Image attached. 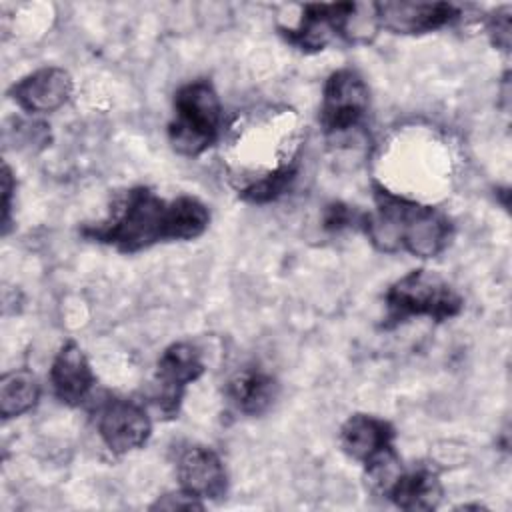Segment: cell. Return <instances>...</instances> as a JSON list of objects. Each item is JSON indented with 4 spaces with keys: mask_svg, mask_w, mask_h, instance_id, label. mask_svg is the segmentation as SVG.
Here are the masks:
<instances>
[{
    "mask_svg": "<svg viewBox=\"0 0 512 512\" xmlns=\"http://www.w3.org/2000/svg\"><path fill=\"white\" fill-rule=\"evenodd\" d=\"M208 224L210 210L196 196L166 200L148 186H134L122 194L110 218L82 228V234L122 254H136L158 242L194 240Z\"/></svg>",
    "mask_w": 512,
    "mask_h": 512,
    "instance_id": "cell-1",
    "label": "cell"
},
{
    "mask_svg": "<svg viewBox=\"0 0 512 512\" xmlns=\"http://www.w3.org/2000/svg\"><path fill=\"white\" fill-rule=\"evenodd\" d=\"M360 228L378 250H404L416 258L438 256L452 238V222L444 212L384 188H376L374 210L362 212Z\"/></svg>",
    "mask_w": 512,
    "mask_h": 512,
    "instance_id": "cell-2",
    "label": "cell"
},
{
    "mask_svg": "<svg viewBox=\"0 0 512 512\" xmlns=\"http://www.w3.org/2000/svg\"><path fill=\"white\" fill-rule=\"evenodd\" d=\"M222 120V104L212 82H186L174 94L168 140L178 154L200 156L218 142Z\"/></svg>",
    "mask_w": 512,
    "mask_h": 512,
    "instance_id": "cell-3",
    "label": "cell"
},
{
    "mask_svg": "<svg viewBox=\"0 0 512 512\" xmlns=\"http://www.w3.org/2000/svg\"><path fill=\"white\" fill-rule=\"evenodd\" d=\"M384 304L386 320L390 324H398L414 316L444 322L458 316L464 308L462 296L442 276L424 268L410 270L390 284Z\"/></svg>",
    "mask_w": 512,
    "mask_h": 512,
    "instance_id": "cell-4",
    "label": "cell"
},
{
    "mask_svg": "<svg viewBox=\"0 0 512 512\" xmlns=\"http://www.w3.org/2000/svg\"><path fill=\"white\" fill-rule=\"evenodd\" d=\"M370 108V90L354 68L334 70L322 90L320 124L326 134H346L362 124Z\"/></svg>",
    "mask_w": 512,
    "mask_h": 512,
    "instance_id": "cell-5",
    "label": "cell"
},
{
    "mask_svg": "<svg viewBox=\"0 0 512 512\" xmlns=\"http://www.w3.org/2000/svg\"><path fill=\"white\" fill-rule=\"evenodd\" d=\"M96 432L112 454L124 456L148 442L152 420L136 400L110 396L96 408Z\"/></svg>",
    "mask_w": 512,
    "mask_h": 512,
    "instance_id": "cell-6",
    "label": "cell"
},
{
    "mask_svg": "<svg viewBox=\"0 0 512 512\" xmlns=\"http://www.w3.org/2000/svg\"><path fill=\"white\" fill-rule=\"evenodd\" d=\"M206 366L200 350L190 342L170 344L156 364V404L162 414L174 416L180 408L182 396L190 384H194Z\"/></svg>",
    "mask_w": 512,
    "mask_h": 512,
    "instance_id": "cell-7",
    "label": "cell"
},
{
    "mask_svg": "<svg viewBox=\"0 0 512 512\" xmlns=\"http://www.w3.org/2000/svg\"><path fill=\"white\" fill-rule=\"evenodd\" d=\"M374 16L378 28L392 34H426L458 20L460 8L450 2H376Z\"/></svg>",
    "mask_w": 512,
    "mask_h": 512,
    "instance_id": "cell-8",
    "label": "cell"
},
{
    "mask_svg": "<svg viewBox=\"0 0 512 512\" xmlns=\"http://www.w3.org/2000/svg\"><path fill=\"white\" fill-rule=\"evenodd\" d=\"M180 490L204 500H220L228 490V472L222 458L208 446L190 444L176 460Z\"/></svg>",
    "mask_w": 512,
    "mask_h": 512,
    "instance_id": "cell-9",
    "label": "cell"
},
{
    "mask_svg": "<svg viewBox=\"0 0 512 512\" xmlns=\"http://www.w3.org/2000/svg\"><path fill=\"white\" fill-rule=\"evenodd\" d=\"M74 80L58 66L38 68L10 88V98L28 114H50L62 108L72 96Z\"/></svg>",
    "mask_w": 512,
    "mask_h": 512,
    "instance_id": "cell-10",
    "label": "cell"
},
{
    "mask_svg": "<svg viewBox=\"0 0 512 512\" xmlns=\"http://www.w3.org/2000/svg\"><path fill=\"white\" fill-rule=\"evenodd\" d=\"M96 384L94 370L84 350L68 340L56 352L50 366V386L54 396L66 406H80Z\"/></svg>",
    "mask_w": 512,
    "mask_h": 512,
    "instance_id": "cell-11",
    "label": "cell"
},
{
    "mask_svg": "<svg viewBox=\"0 0 512 512\" xmlns=\"http://www.w3.org/2000/svg\"><path fill=\"white\" fill-rule=\"evenodd\" d=\"M394 438V426L388 420L372 414H352L340 428L342 450L364 466L394 450Z\"/></svg>",
    "mask_w": 512,
    "mask_h": 512,
    "instance_id": "cell-12",
    "label": "cell"
},
{
    "mask_svg": "<svg viewBox=\"0 0 512 512\" xmlns=\"http://www.w3.org/2000/svg\"><path fill=\"white\" fill-rule=\"evenodd\" d=\"M386 496L402 510H434L442 498L438 474L428 466L400 470Z\"/></svg>",
    "mask_w": 512,
    "mask_h": 512,
    "instance_id": "cell-13",
    "label": "cell"
},
{
    "mask_svg": "<svg viewBox=\"0 0 512 512\" xmlns=\"http://www.w3.org/2000/svg\"><path fill=\"white\" fill-rule=\"evenodd\" d=\"M276 380L260 368H242L226 384L228 402L246 416L264 414L276 398Z\"/></svg>",
    "mask_w": 512,
    "mask_h": 512,
    "instance_id": "cell-14",
    "label": "cell"
},
{
    "mask_svg": "<svg viewBox=\"0 0 512 512\" xmlns=\"http://www.w3.org/2000/svg\"><path fill=\"white\" fill-rule=\"evenodd\" d=\"M38 398L40 384L28 368L10 370L0 378V414L4 420L30 412Z\"/></svg>",
    "mask_w": 512,
    "mask_h": 512,
    "instance_id": "cell-15",
    "label": "cell"
},
{
    "mask_svg": "<svg viewBox=\"0 0 512 512\" xmlns=\"http://www.w3.org/2000/svg\"><path fill=\"white\" fill-rule=\"evenodd\" d=\"M360 222H362V212H356L354 208H350L348 204H342V202L328 204L324 210V218H322L324 228L330 232H338V230L352 228V226L360 228Z\"/></svg>",
    "mask_w": 512,
    "mask_h": 512,
    "instance_id": "cell-16",
    "label": "cell"
},
{
    "mask_svg": "<svg viewBox=\"0 0 512 512\" xmlns=\"http://www.w3.org/2000/svg\"><path fill=\"white\" fill-rule=\"evenodd\" d=\"M510 6H502L498 10H494L488 20H486V32L492 40V44L504 52H508L510 48Z\"/></svg>",
    "mask_w": 512,
    "mask_h": 512,
    "instance_id": "cell-17",
    "label": "cell"
},
{
    "mask_svg": "<svg viewBox=\"0 0 512 512\" xmlns=\"http://www.w3.org/2000/svg\"><path fill=\"white\" fill-rule=\"evenodd\" d=\"M152 508H164V510H180V508H184V510H192V508H204V502H200L198 498L178 490L174 494H164L162 498H158L152 504Z\"/></svg>",
    "mask_w": 512,
    "mask_h": 512,
    "instance_id": "cell-18",
    "label": "cell"
},
{
    "mask_svg": "<svg viewBox=\"0 0 512 512\" xmlns=\"http://www.w3.org/2000/svg\"><path fill=\"white\" fill-rule=\"evenodd\" d=\"M14 188H16V182H14L12 170L4 162V168H2V226H4V232L8 230V222H10V208H12Z\"/></svg>",
    "mask_w": 512,
    "mask_h": 512,
    "instance_id": "cell-19",
    "label": "cell"
}]
</instances>
